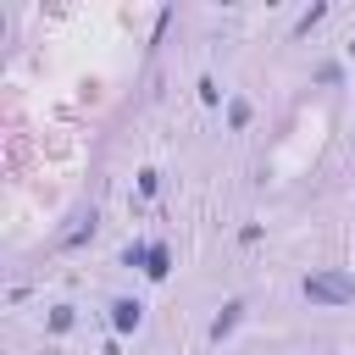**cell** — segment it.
<instances>
[{
	"mask_svg": "<svg viewBox=\"0 0 355 355\" xmlns=\"http://www.w3.org/2000/svg\"><path fill=\"white\" fill-rule=\"evenodd\" d=\"M300 294H305L311 305H349V300H355V272H344V266L311 272V277L300 283Z\"/></svg>",
	"mask_w": 355,
	"mask_h": 355,
	"instance_id": "1",
	"label": "cell"
},
{
	"mask_svg": "<svg viewBox=\"0 0 355 355\" xmlns=\"http://www.w3.org/2000/svg\"><path fill=\"white\" fill-rule=\"evenodd\" d=\"M239 316H244V300H227L216 316H211V327H205V338L211 344H222V338H233V327H239Z\"/></svg>",
	"mask_w": 355,
	"mask_h": 355,
	"instance_id": "2",
	"label": "cell"
},
{
	"mask_svg": "<svg viewBox=\"0 0 355 355\" xmlns=\"http://www.w3.org/2000/svg\"><path fill=\"white\" fill-rule=\"evenodd\" d=\"M139 322H144V305H139V300H128V294L111 300V327H116V333H139Z\"/></svg>",
	"mask_w": 355,
	"mask_h": 355,
	"instance_id": "3",
	"label": "cell"
},
{
	"mask_svg": "<svg viewBox=\"0 0 355 355\" xmlns=\"http://www.w3.org/2000/svg\"><path fill=\"white\" fill-rule=\"evenodd\" d=\"M166 272H172V250H166V244H150V261H144V277H155V283H161Z\"/></svg>",
	"mask_w": 355,
	"mask_h": 355,
	"instance_id": "4",
	"label": "cell"
},
{
	"mask_svg": "<svg viewBox=\"0 0 355 355\" xmlns=\"http://www.w3.org/2000/svg\"><path fill=\"white\" fill-rule=\"evenodd\" d=\"M250 116H255V111H250V100H244V94H233V100H227V128H250Z\"/></svg>",
	"mask_w": 355,
	"mask_h": 355,
	"instance_id": "5",
	"label": "cell"
},
{
	"mask_svg": "<svg viewBox=\"0 0 355 355\" xmlns=\"http://www.w3.org/2000/svg\"><path fill=\"white\" fill-rule=\"evenodd\" d=\"M322 17H327V6H311V11H300V22H294V39H305V33H311Z\"/></svg>",
	"mask_w": 355,
	"mask_h": 355,
	"instance_id": "6",
	"label": "cell"
},
{
	"mask_svg": "<svg viewBox=\"0 0 355 355\" xmlns=\"http://www.w3.org/2000/svg\"><path fill=\"white\" fill-rule=\"evenodd\" d=\"M144 261H150V244H139V239H133V244L122 250V266H144Z\"/></svg>",
	"mask_w": 355,
	"mask_h": 355,
	"instance_id": "7",
	"label": "cell"
},
{
	"mask_svg": "<svg viewBox=\"0 0 355 355\" xmlns=\"http://www.w3.org/2000/svg\"><path fill=\"white\" fill-rule=\"evenodd\" d=\"M72 327V305H50V333H67Z\"/></svg>",
	"mask_w": 355,
	"mask_h": 355,
	"instance_id": "8",
	"label": "cell"
},
{
	"mask_svg": "<svg viewBox=\"0 0 355 355\" xmlns=\"http://www.w3.org/2000/svg\"><path fill=\"white\" fill-rule=\"evenodd\" d=\"M155 189H161V172H155V166H144V172H139V194H144V200H150V194H155Z\"/></svg>",
	"mask_w": 355,
	"mask_h": 355,
	"instance_id": "9",
	"label": "cell"
},
{
	"mask_svg": "<svg viewBox=\"0 0 355 355\" xmlns=\"http://www.w3.org/2000/svg\"><path fill=\"white\" fill-rule=\"evenodd\" d=\"M200 100H205V105H222V89H216V78H200Z\"/></svg>",
	"mask_w": 355,
	"mask_h": 355,
	"instance_id": "10",
	"label": "cell"
},
{
	"mask_svg": "<svg viewBox=\"0 0 355 355\" xmlns=\"http://www.w3.org/2000/svg\"><path fill=\"white\" fill-rule=\"evenodd\" d=\"M349 50H355V39H349Z\"/></svg>",
	"mask_w": 355,
	"mask_h": 355,
	"instance_id": "11",
	"label": "cell"
}]
</instances>
